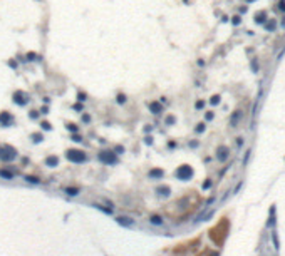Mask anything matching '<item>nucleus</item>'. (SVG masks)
<instances>
[{
	"instance_id": "nucleus-1",
	"label": "nucleus",
	"mask_w": 285,
	"mask_h": 256,
	"mask_svg": "<svg viewBox=\"0 0 285 256\" xmlns=\"http://www.w3.org/2000/svg\"><path fill=\"white\" fill-rule=\"evenodd\" d=\"M17 149H14L8 144H2L0 146V161L3 162H12L14 159H17Z\"/></svg>"
},
{
	"instance_id": "nucleus-2",
	"label": "nucleus",
	"mask_w": 285,
	"mask_h": 256,
	"mask_svg": "<svg viewBox=\"0 0 285 256\" xmlns=\"http://www.w3.org/2000/svg\"><path fill=\"white\" fill-rule=\"evenodd\" d=\"M66 157L71 162H74V164H82V162L87 161V154L84 151H81V149H69V151H66Z\"/></svg>"
},
{
	"instance_id": "nucleus-3",
	"label": "nucleus",
	"mask_w": 285,
	"mask_h": 256,
	"mask_svg": "<svg viewBox=\"0 0 285 256\" xmlns=\"http://www.w3.org/2000/svg\"><path fill=\"white\" fill-rule=\"evenodd\" d=\"M97 159L102 162V164H106V166H112V164H117V154H116L114 151H101L99 154H97Z\"/></svg>"
},
{
	"instance_id": "nucleus-4",
	"label": "nucleus",
	"mask_w": 285,
	"mask_h": 256,
	"mask_svg": "<svg viewBox=\"0 0 285 256\" xmlns=\"http://www.w3.org/2000/svg\"><path fill=\"white\" fill-rule=\"evenodd\" d=\"M175 176H176L180 181H190L191 177H193V168L188 166V164H183V166H180L175 171Z\"/></svg>"
},
{
	"instance_id": "nucleus-5",
	"label": "nucleus",
	"mask_w": 285,
	"mask_h": 256,
	"mask_svg": "<svg viewBox=\"0 0 285 256\" xmlns=\"http://www.w3.org/2000/svg\"><path fill=\"white\" fill-rule=\"evenodd\" d=\"M12 124H14V117L8 114L7 111L0 112V126H2V127H10Z\"/></svg>"
},
{
	"instance_id": "nucleus-6",
	"label": "nucleus",
	"mask_w": 285,
	"mask_h": 256,
	"mask_svg": "<svg viewBox=\"0 0 285 256\" xmlns=\"http://www.w3.org/2000/svg\"><path fill=\"white\" fill-rule=\"evenodd\" d=\"M228 156H230V149L226 147V146H220L217 149V159L220 162H225L228 159Z\"/></svg>"
},
{
	"instance_id": "nucleus-7",
	"label": "nucleus",
	"mask_w": 285,
	"mask_h": 256,
	"mask_svg": "<svg viewBox=\"0 0 285 256\" xmlns=\"http://www.w3.org/2000/svg\"><path fill=\"white\" fill-rule=\"evenodd\" d=\"M163 176H164V171H163V169H159V168H153V169H149V173H148V177L153 179V181L163 179Z\"/></svg>"
},
{
	"instance_id": "nucleus-8",
	"label": "nucleus",
	"mask_w": 285,
	"mask_h": 256,
	"mask_svg": "<svg viewBox=\"0 0 285 256\" xmlns=\"http://www.w3.org/2000/svg\"><path fill=\"white\" fill-rule=\"evenodd\" d=\"M148 109H149L151 112L154 115H158V114H161L163 112V106L159 104L158 101H151V102H148Z\"/></svg>"
},
{
	"instance_id": "nucleus-9",
	"label": "nucleus",
	"mask_w": 285,
	"mask_h": 256,
	"mask_svg": "<svg viewBox=\"0 0 285 256\" xmlns=\"http://www.w3.org/2000/svg\"><path fill=\"white\" fill-rule=\"evenodd\" d=\"M116 221H117V224L126 226V228H129V226H133V224H134V219H131L129 216H117V218H116Z\"/></svg>"
},
{
	"instance_id": "nucleus-10",
	"label": "nucleus",
	"mask_w": 285,
	"mask_h": 256,
	"mask_svg": "<svg viewBox=\"0 0 285 256\" xmlns=\"http://www.w3.org/2000/svg\"><path fill=\"white\" fill-rule=\"evenodd\" d=\"M156 193H158V196H163V198H168V196L171 194V188L170 186H158L156 188Z\"/></svg>"
},
{
	"instance_id": "nucleus-11",
	"label": "nucleus",
	"mask_w": 285,
	"mask_h": 256,
	"mask_svg": "<svg viewBox=\"0 0 285 256\" xmlns=\"http://www.w3.org/2000/svg\"><path fill=\"white\" fill-rule=\"evenodd\" d=\"M240 119H242V112H240V111H235L230 117V126L231 127H237V124L240 122Z\"/></svg>"
},
{
	"instance_id": "nucleus-12",
	"label": "nucleus",
	"mask_w": 285,
	"mask_h": 256,
	"mask_svg": "<svg viewBox=\"0 0 285 256\" xmlns=\"http://www.w3.org/2000/svg\"><path fill=\"white\" fill-rule=\"evenodd\" d=\"M14 102L15 104H19V106H25V99H24V92H20V90H17L14 94Z\"/></svg>"
},
{
	"instance_id": "nucleus-13",
	"label": "nucleus",
	"mask_w": 285,
	"mask_h": 256,
	"mask_svg": "<svg viewBox=\"0 0 285 256\" xmlns=\"http://www.w3.org/2000/svg\"><path fill=\"white\" fill-rule=\"evenodd\" d=\"M149 223L153 226H163V218L159 214H151L149 216Z\"/></svg>"
},
{
	"instance_id": "nucleus-14",
	"label": "nucleus",
	"mask_w": 285,
	"mask_h": 256,
	"mask_svg": "<svg viewBox=\"0 0 285 256\" xmlns=\"http://www.w3.org/2000/svg\"><path fill=\"white\" fill-rule=\"evenodd\" d=\"M57 164H59V157H57V156H49V157H45V166L55 168Z\"/></svg>"
},
{
	"instance_id": "nucleus-15",
	"label": "nucleus",
	"mask_w": 285,
	"mask_h": 256,
	"mask_svg": "<svg viewBox=\"0 0 285 256\" xmlns=\"http://www.w3.org/2000/svg\"><path fill=\"white\" fill-rule=\"evenodd\" d=\"M14 173H12V171H8V169H5V168H2V169H0V177H2V179H8V181H10V179H14Z\"/></svg>"
},
{
	"instance_id": "nucleus-16",
	"label": "nucleus",
	"mask_w": 285,
	"mask_h": 256,
	"mask_svg": "<svg viewBox=\"0 0 285 256\" xmlns=\"http://www.w3.org/2000/svg\"><path fill=\"white\" fill-rule=\"evenodd\" d=\"M265 20H267V14H265V12H258V14L255 15V22H257V24H265Z\"/></svg>"
},
{
	"instance_id": "nucleus-17",
	"label": "nucleus",
	"mask_w": 285,
	"mask_h": 256,
	"mask_svg": "<svg viewBox=\"0 0 285 256\" xmlns=\"http://www.w3.org/2000/svg\"><path fill=\"white\" fill-rule=\"evenodd\" d=\"M30 137H32V141H34L35 144H39V142L44 141V134H42V132H34Z\"/></svg>"
},
{
	"instance_id": "nucleus-18",
	"label": "nucleus",
	"mask_w": 285,
	"mask_h": 256,
	"mask_svg": "<svg viewBox=\"0 0 285 256\" xmlns=\"http://www.w3.org/2000/svg\"><path fill=\"white\" fill-rule=\"evenodd\" d=\"M64 191H66V194H67V196H77L79 193H81V189H79V188H66Z\"/></svg>"
},
{
	"instance_id": "nucleus-19",
	"label": "nucleus",
	"mask_w": 285,
	"mask_h": 256,
	"mask_svg": "<svg viewBox=\"0 0 285 256\" xmlns=\"http://www.w3.org/2000/svg\"><path fill=\"white\" fill-rule=\"evenodd\" d=\"M25 181L30 182V184H41V179L37 177V176H25Z\"/></svg>"
},
{
	"instance_id": "nucleus-20",
	"label": "nucleus",
	"mask_w": 285,
	"mask_h": 256,
	"mask_svg": "<svg viewBox=\"0 0 285 256\" xmlns=\"http://www.w3.org/2000/svg\"><path fill=\"white\" fill-rule=\"evenodd\" d=\"M94 208L101 209L102 213H106V214H112V208H102V206H99V204H94Z\"/></svg>"
},
{
	"instance_id": "nucleus-21",
	"label": "nucleus",
	"mask_w": 285,
	"mask_h": 256,
	"mask_svg": "<svg viewBox=\"0 0 285 256\" xmlns=\"http://www.w3.org/2000/svg\"><path fill=\"white\" fill-rule=\"evenodd\" d=\"M175 122H176V119H175L173 115H168V117L164 119V124H166V126H171V124H175Z\"/></svg>"
},
{
	"instance_id": "nucleus-22",
	"label": "nucleus",
	"mask_w": 285,
	"mask_h": 256,
	"mask_svg": "<svg viewBox=\"0 0 285 256\" xmlns=\"http://www.w3.org/2000/svg\"><path fill=\"white\" fill-rule=\"evenodd\" d=\"M205 129H206V127H205V124H203V122H200L196 127H195V131H196L198 134H201V132H205Z\"/></svg>"
},
{
	"instance_id": "nucleus-23",
	"label": "nucleus",
	"mask_w": 285,
	"mask_h": 256,
	"mask_svg": "<svg viewBox=\"0 0 285 256\" xmlns=\"http://www.w3.org/2000/svg\"><path fill=\"white\" fill-rule=\"evenodd\" d=\"M265 27H267V30H270V32H272V30L275 29V20H270V22H267V24H265Z\"/></svg>"
},
{
	"instance_id": "nucleus-24",
	"label": "nucleus",
	"mask_w": 285,
	"mask_h": 256,
	"mask_svg": "<svg viewBox=\"0 0 285 256\" xmlns=\"http://www.w3.org/2000/svg\"><path fill=\"white\" fill-rule=\"evenodd\" d=\"M210 102L213 104V106H217V104H220V95H213L210 99Z\"/></svg>"
},
{
	"instance_id": "nucleus-25",
	"label": "nucleus",
	"mask_w": 285,
	"mask_h": 256,
	"mask_svg": "<svg viewBox=\"0 0 285 256\" xmlns=\"http://www.w3.org/2000/svg\"><path fill=\"white\" fill-rule=\"evenodd\" d=\"M116 101H117V104H124V102H126V95H124V94H119Z\"/></svg>"
},
{
	"instance_id": "nucleus-26",
	"label": "nucleus",
	"mask_w": 285,
	"mask_h": 256,
	"mask_svg": "<svg viewBox=\"0 0 285 256\" xmlns=\"http://www.w3.org/2000/svg\"><path fill=\"white\" fill-rule=\"evenodd\" d=\"M66 127H67V131H71V132H77V126H75V124H67Z\"/></svg>"
},
{
	"instance_id": "nucleus-27",
	"label": "nucleus",
	"mask_w": 285,
	"mask_h": 256,
	"mask_svg": "<svg viewBox=\"0 0 285 256\" xmlns=\"http://www.w3.org/2000/svg\"><path fill=\"white\" fill-rule=\"evenodd\" d=\"M112 151H114L116 154H122V152H124V147H122V146H116Z\"/></svg>"
},
{
	"instance_id": "nucleus-28",
	"label": "nucleus",
	"mask_w": 285,
	"mask_h": 256,
	"mask_svg": "<svg viewBox=\"0 0 285 256\" xmlns=\"http://www.w3.org/2000/svg\"><path fill=\"white\" fill-rule=\"evenodd\" d=\"M72 141H74V142H82V137L79 134H75V132H74V134H72Z\"/></svg>"
},
{
	"instance_id": "nucleus-29",
	"label": "nucleus",
	"mask_w": 285,
	"mask_h": 256,
	"mask_svg": "<svg viewBox=\"0 0 285 256\" xmlns=\"http://www.w3.org/2000/svg\"><path fill=\"white\" fill-rule=\"evenodd\" d=\"M86 97H87V95L84 94V92H79V94H77V101L84 102V101H86Z\"/></svg>"
},
{
	"instance_id": "nucleus-30",
	"label": "nucleus",
	"mask_w": 285,
	"mask_h": 256,
	"mask_svg": "<svg viewBox=\"0 0 285 256\" xmlns=\"http://www.w3.org/2000/svg\"><path fill=\"white\" fill-rule=\"evenodd\" d=\"M144 144L151 146V144H153V137H151V136H146V137H144Z\"/></svg>"
},
{
	"instance_id": "nucleus-31",
	"label": "nucleus",
	"mask_w": 285,
	"mask_h": 256,
	"mask_svg": "<svg viewBox=\"0 0 285 256\" xmlns=\"http://www.w3.org/2000/svg\"><path fill=\"white\" fill-rule=\"evenodd\" d=\"M251 67H253V72H258V62L255 59L251 61Z\"/></svg>"
},
{
	"instance_id": "nucleus-32",
	"label": "nucleus",
	"mask_w": 285,
	"mask_h": 256,
	"mask_svg": "<svg viewBox=\"0 0 285 256\" xmlns=\"http://www.w3.org/2000/svg\"><path fill=\"white\" fill-rule=\"evenodd\" d=\"M41 126H42V129H45V131H50V129H52V126H50L49 122H42Z\"/></svg>"
},
{
	"instance_id": "nucleus-33",
	"label": "nucleus",
	"mask_w": 285,
	"mask_h": 256,
	"mask_svg": "<svg viewBox=\"0 0 285 256\" xmlns=\"http://www.w3.org/2000/svg\"><path fill=\"white\" fill-rule=\"evenodd\" d=\"M35 57H37V55H35L34 52H29V54H27V61H37Z\"/></svg>"
},
{
	"instance_id": "nucleus-34",
	"label": "nucleus",
	"mask_w": 285,
	"mask_h": 256,
	"mask_svg": "<svg viewBox=\"0 0 285 256\" xmlns=\"http://www.w3.org/2000/svg\"><path fill=\"white\" fill-rule=\"evenodd\" d=\"M72 107H74L75 111H79V112H82V111H84V106H82V104H74Z\"/></svg>"
},
{
	"instance_id": "nucleus-35",
	"label": "nucleus",
	"mask_w": 285,
	"mask_h": 256,
	"mask_svg": "<svg viewBox=\"0 0 285 256\" xmlns=\"http://www.w3.org/2000/svg\"><path fill=\"white\" fill-rule=\"evenodd\" d=\"M89 121H91V117H89V114H82V122H86V124H87Z\"/></svg>"
},
{
	"instance_id": "nucleus-36",
	"label": "nucleus",
	"mask_w": 285,
	"mask_h": 256,
	"mask_svg": "<svg viewBox=\"0 0 285 256\" xmlns=\"http://www.w3.org/2000/svg\"><path fill=\"white\" fill-rule=\"evenodd\" d=\"M195 106H196V109H203V107H205V102H203V101H198Z\"/></svg>"
},
{
	"instance_id": "nucleus-37",
	"label": "nucleus",
	"mask_w": 285,
	"mask_h": 256,
	"mask_svg": "<svg viewBox=\"0 0 285 256\" xmlns=\"http://www.w3.org/2000/svg\"><path fill=\"white\" fill-rule=\"evenodd\" d=\"M231 22H233V25H238V24H240L242 20H240V17L237 15V17H233V20H231Z\"/></svg>"
},
{
	"instance_id": "nucleus-38",
	"label": "nucleus",
	"mask_w": 285,
	"mask_h": 256,
	"mask_svg": "<svg viewBox=\"0 0 285 256\" xmlns=\"http://www.w3.org/2000/svg\"><path fill=\"white\" fill-rule=\"evenodd\" d=\"M210 186H211V181H210V179L203 182V189H208V188H210Z\"/></svg>"
},
{
	"instance_id": "nucleus-39",
	"label": "nucleus",
	"mask_w": 285,
	"mask_h": 256,
	"mask_svg": "<svg viewBox=\"0 0 285 256\" xmlns=\"http://www.w3.org/2000/svg\"><path fill=\"white\" fill-rule=\"evenodd\" d=\"M30 117H32V119H37V117H39L37 111H30Z\"/></svg>"
},
{
	"instance_id": "nucleus-40",
	"label": "nucleus",
	"mask_w": 285,
	"mask_h": 256,
	"mask_svg": "<svg viewBox=\"0 0 285 256\" xmlns=\"http://www.w3.org/2000/svg\"><path fill=\"white\" fill-rule=\"evenodd\" d=\"M205 117H206V121H211V119H213V112H206Z\"/></svg>"
},
{
	"instance_id": "nucleus-41",
	"label": "nucleus",
	"mask_w": 285,
	"mask_h": 256,
	"mask_svg": "<svg viewBox=\"0 0 285 256\" xmlns=\"http://www.w3.org/2000/svg\"><path fill=\"white\" fill-rule=\"evenodd\" d=\"M280 10L285 12V0H280Z\"/></svg>"
},
{
	"instance_id": "nucleus-42",
	"label": "nucleus",
	"mask_w": 285,
	"mask_h": 256,
	"mask_svg": "<svg viewBox=\"0 0 285 256\" xmlns=\"http://www.w3.org/2000/svg\"><path fill=\"white\" fill-rule=\"evenodd\" d=\"M248 157H250V151H247V154H245V164H247V161H248Z\"/></svg>"
},
{
	"instance_id": "nucleus-43",
	"label": "nucleus",
	"mask_w": 285,
	"mask_h": 256,
	"mask_svg": "<svg viewBox=\"0 0 285 256\" xmlns=\"http://www.w3.org/2000/svg\"><path fill=\"white\" fill-rule=\"evenodd\" d=\"M151 131H153V127H151V126H146V127H144V132H151Z\"/></svg>"
},
{
	"instance_id": "nucleus-44",
	"label": "nucleus",
	"mask_w": 285,
	"mask_h": 256,
	"mask_svg": "<svg viewBox=\"0 0 285 256\" xmlns=\"http://www.w3.org/2000/svg\"><path fill=\"white\" fill-rule=\"evenodd\" d=\"M242 144H243V139H242V137H238V141H237V146H242Z\"/></svg>"
},
{
	"instance_id": "nucleus-45",
	"label": "nucleus",
	"mask_w": 285,
	"mask_h": 256,
	"mask_svg": "<svg viewBox=\"0 0 285 256\" xmlns=\"http://www.w3.org/2000/svg\"><path fill=\"white\" fill-rule=\"evenodd\" d=\"M41 112H42V114H47L49 109H47V107H42V109H41Z\"/></svg>"
},
{
	"instance_id": "nucleus-46",
	"label": "nucleus",
	"mask_w": 285,
	"mask_h": 256,
	"mask_svg": "<svg viewBox=\"0 0 285 256\" xmlns=\"http://www.w3.org/2000/svg\"><path fill=\"white\" fill-rule=\"evenodd\" d=\"M8 64H10V67H14V69H17V64H15V62H12V61H10V62H8Z\"/></svg>"
},
{
	"instance_id": "nucleus-47",
	"label": "nucleus",
	"mask_w": 285,
	"mask_h": 256,
	"mask_svg": "<svg viewBox=\"0 0 285 256\" xmlns=\"http://www.w3.org/2000/svg\"><path fill=\"white\" fill-rule=\"evenodd\" d=\"M168 146H170V147H175V146H176V142H175V141H170V144H168Z\"/></svg>"
}]
</instances>
